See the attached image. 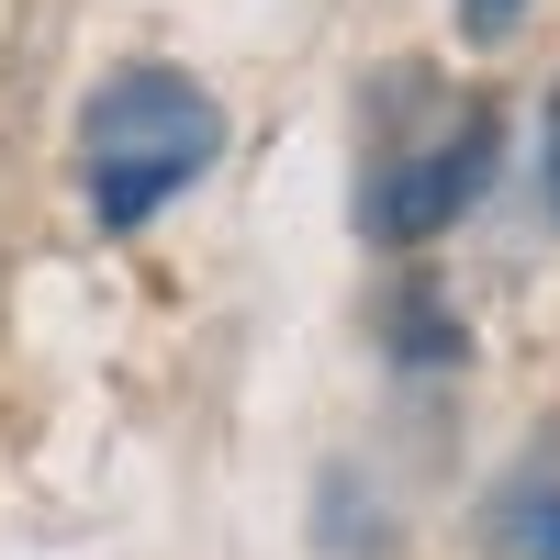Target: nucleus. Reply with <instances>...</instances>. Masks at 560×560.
I'll return each instance as SVG.
<instances>
[{
  "instance_id": "obj_1",
  "label": "nucleus",
  "mask_w": 560,
  "mask_h": 560,
  "mask_svg": "<svg viewBox=\"0 0 560 560\" xmlns=\"http://www.w3.org/2000/svg\"><path fill=\"white\" fill-rule=\"evenodd\" d=\"M79 158H90L102 236H135L158 202H179L224 158V113H213V90L179 79V68H113L90 90V113H79Z\"/></svg>"
},
{
  "instance_id": "obj_2",
  "label": "nucleus",
  "mask_w": 560,
  "mask_h": 560,
  "mask_svg": "<svg viewBox=\"0 0 560 560\" xmlns=\"http://www.w3.org/2000/svg\"><path fill=\"white\" fill-rule=\"evenodd\" d=\"M482 179H493V113H459L438 147H415V158H382L370 168V191H359V224L382 247H427L438 224H459L482 202Z\"/></svg>"
},
{
  "instance_id": "obj_3",
  "label": "nucleus",
  "mask_w": 560,
  "mask_h": 560,
  "mask_svg": "<svg viewBox=\"0 0 560 560\" xmlns=\"http://www.w3.org/2000/svg\"><path fill=\"white\" fill-rule=\"evenodd\" d=\"M482 549L493 560H560V438H538L516 471L482 493Z\"/></svg>"
},
{
  "instance_id": "obj_4",
  "label": "nucleus",
  "mask_w": 560,
  "mask_h": 560,
  "mask_svg": "<svg viewBox=\"0 0 560 560\" xmlns=\"http://www.w3.org/2000/svg\"><path fill=\"white\" fill-rule=\"evenodd\" d=\"M382 348L404 370H459V359H471V325H459V303H438L427 280H393V292H382Z\"/></svg>"
},
{
  "instance_id": "obj_5",
  "label": "nucleus",
  "mask_w": 560,
  "mask_h": 560,
  "mask_svg": "<svg viewBox=\"0 0 560 560\" xmlns=\"http://www.w3.org/2000/svg\"><path fill=\"white\" fill-rule=\"evenodd\" d=\"M516 23H527V0H459V34L471 45H504Z\"/></svg>"
},
{
  "instance_id": "obj_6",
  "label": "nucleus",
  "mask_w": 560,
  "mask_h": 560,
  "mask_svg": "<svg viewBox=\"0 0 560 560\" xmlns=\"http://www.w3.org/2000/svg\"><path fill=\"white\" fill-rule=\"evenodd\" d=\"M549 179H560V135H549Z\"/></svg>"
}]
</instances>
